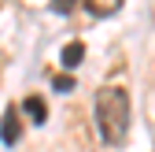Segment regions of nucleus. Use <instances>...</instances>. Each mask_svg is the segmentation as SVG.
I'll return each mask as SVG.
<instances>
[{
  "instance_id": "nucleus-5",
  "label": "nucleus",
  "mask_w": 155,
  "mask_h": 152,
  "mask_svg": "<svg viewBox=\"0 0 155 152\" xmlns=\"http://www.w3.org/2000/svg\"><path fill=\"white\" fill-rule=\"evenodd\" d=\"M81 60H85V45H81V41H67L63 52H59V63H63L67 71H74Z\"/></svg>"
},
{
  "instance_id": "nucleus-7",
  "label": "nucleus",
  "mask_w": 155,
  "mask_h": 152,
  "mask_svg": "<svg viewBox=\"0 0 155 152\" xmlns=\"http://www.w3.org/2000/svg\"><path fill=\"white\" fill-rule=\"evenodd\" d=\"M74 85H78V78H70L67 71H63V74H52V89H55V93H70Z\"/></svg>"
},
{
  "instance_id": "nucleus-2",
  "label": "nucleus",
  "mask_w": 155,
  "mask_h": 152,
  "mask_svg": "<svg viewBox=\"0 0 155 152\" xmlns=\"http://www.w3.org/2000/svg\"><path fill=\"white\" fill-rule=\"evenodd\" d=\"M18 137H22V108L8 104L4 115H0V141L4 145H18Z\"/></svg>"
},
{
  "instance_id": "nucleus-3",
  "label": "nucleus",
  "mask_w": 155,
  "mask_h": 152,
  "mask_svg": "<svg viewBox=\"0 0 155 152\" xmlns=\"http://www.w3.org/2000/svg\"><path fill=\"white\" fill-rule=\"evenodd\" d=\"M18 108H22V115H26L30 123H37V126L48 123V104H45V97H26Z\"/></svg>"
},
{
  "instance_id": "nucleus-6",
  "label": "nucleus",
  "mask_w": 155,
  "mask_h": 152,
  "mask_svg": "<svg viewBox=\"0 0 155 152\" xmlns=\"http://www.w3.org/2000/svg\"><path fill=\"white\" fill-rule=\"evenodd\" d=\"M78 4H85V0H48V8H52L55 15H74Z\"/></svg>"
},
{
  "instance_id": "nucleus-4",
  "label": "nucleus",
  "mask_w": 155,
  "mask_h": 152,
  "mask_svg": "<svg viewBox=\"0 0 155 152\" xmlns=\"http://www.w3.org/2000/svg\"><path fill=\"white\" fill-rule=\"evenodd\" d=\"M122 4H126V0H85V8H89L92 19H111V15H118Z\"/></svg>"
},
{
  "instance_id": "nucleus-1",
  "label": "nucleus",
  "mask_w": 155,
  "mask_h": 152,
  "mask_svg": "<svg viewBox=\"0 0 155 152\" xmlns=\"http://www.w3.org/2000/svg\"><path fill=\"white\" fill-rule=\"evenodd\" d=\"M92 115L96 126H100V141L118 148L129 134V119H133V100L126 85H100L92 100Z\"/></svg>"
}]
</instances>
